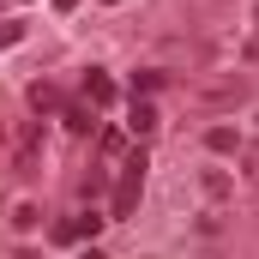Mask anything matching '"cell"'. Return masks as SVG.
<instances>
[{
  "mask_svg": "<svg viewBox=\"0 0 259 259\" xmlns=\"http://www.w3.org/2000/svg\"><path fill=\"white\" fill-rule=\"evenodd\" d=\"M84 103H91V109H109V103H115V78H109L103 66L84 72Z\"/></svg>",
  "mask_w": 259,
  "mask_h": 259,
  "instance_id": "1",
  "label": "cell"
},
{
  "mask_svg": "<svg viewBox=\"0 0 259 259\" xmlns=\"http://www.w3.org/2000/svg\"><path fill=\"white\" fill-rule=\"evenodd\" d=\"M61 115H66V133H78V139H91V133H97V115H91V103H66Z\"/></svg>",
  "mask_w": 259,
  "mask_h": 259,
  "instance_id": "2",
  "label": "cell"
},
{
  "mask_svg": "<svg viewBox=\"0 0 259 259\" xmlns=\"http://www.w3.org/2000/svg\"><path fill=\"white\" fill-rule=\"evenodd\" d=\"M127 84H133V97H151V91H163V84H169V72H157V66H145V72H133Z\"/></svg>",
  "mask_w": 259,
  "mask_h": 259,
  "instance_id": "3",
  "label": "cell"
},
{
  "mask_svg": "<svg viewBox=\"0 0 259 259\" xmlns=\"http://www.w3.org/2000/svg\"><path fill=\"white\" fill-rule=\"evenodd\" d=\"M205 145H211L217 157H229V151L241 145V133H235V127H211V133H205Z\"/></svg>",
  "mask_w": 259,
  "mask_h": 259,
  "instance_id": "4",
  "label": "cell"
},
{
  "mask_svg": "<svg viewBox=\"0 0 259 259\" xmlns=\"http://www.w3.org/2000/svg\"><path fill=\"white\" fill-rule=\"evenodd\" d=\"M139 211V181H121L115 187V217H133Z\"/></svg>",
  "mask_w": 259,
  "mask_h": 259,
  "instance_id": "5",
  "label": "cell"
},
{
  "mask_svg": "<svg viewBox=\"0 0 259 259\" xmlns=\"http://www.w3.org/2000/svg\"><path fill=\"white\" fill-rule=\"evenodd\" d=\"M127 121H133V133H151V127H157V109H151V103L139 97V103L127 109Z\"/></svg>",
  "mask_w": 259,
  "mask_h": 259,
  "instance_id": "6",
  "label": "cell"
},
{
  "mask_svg": "<svg viewBox=\"0 0 259 259\" xmlns=\"http://www.w3.org/2000/svg\"><path fill=\"white\" fill-rule=\"evenodd\" d=\"M30 109H42V115L61 109V91H55V84H30Z\"/></svg>",
  "mask_w": 259,
  "mask_h": 259,
  "instance_id": "7",
  "label": "cell"
},
{
  "mask_svg": "<svg viewBox=\"0 0 259 259\" xmlns=\"http://www.w3.org/2000/svg\"><path fill=\"white\" fill-rule=\"evenodd\" d=\"M97 229H103V217H97V211H78V217H72V235H78V241H91Z\"/></svg>",
  "mask_w": 259,
  "mask_h": 259,
  "instance_id": "8",
  "label": "cell"
},
{
  "mask_svg": "<svg viewBox=\"0 0 259 259\" xmlns=\"http://www.w3.org/2000/svg\"><path fill=\"white\" fill-rule=\"evenodd\" d=\"M145 163H151L145 151H127V169H121V181H145Z\"/></svg>",
  "mask_w": 259,
  "mask_h": 259,
  "instance_id": "9",
  "label": "cell"
},
{
  "mask_svg": "<svg viewBox=\"0 0 259 259\" xmlns=\"http://www.w3.org/2000/svg\"><path fill=\"white\" fill-rule=\"evenodd\" d=\"M205 181V199H229V175H199Z\"/></svg>",
  "mask_w": 259,
  "mask_h": 259,
  "instance_id": "10",
  "label": "cell"
},
{
  "mask_svg": "<svg viewBox=\"0 0 259 259\" xmlns=\"http://www.w3.org/2000/svg\"><path fill=\"white\" fill-rule=\"evenodd\" d=\"M97 133H103V151H109V157H121V151H127V145H121V133H115V127H97Z\"/></svg>",
  "mask_w": 259,
  "mask_h": 259,
  "instance_id": "11",
  "label": "cell"
},
{
  "mask_svg": "<svg viewBox=\"0 0 259 259\" xmlns=\"http://www.w3.org/2000/svg\"><path fill=\"white\" fill-rule=\"evenodd\" d=\"M18 36H24V30H18V24H12V18H0V49H12V42H18Z\"/></svg>",
  "mask_w": 259,
  "mask_h": 259,
  "instance_id": "12",
  "label": "cell"
},
{
  "mask_svg": "<svg viewBox=\"0 0 259 259\" xmlns=\"http://www.w3.org/2000/svg\"><path fill=\"white\" fill-rule=\"evenodd\" d=\"M72 6H78V0H55V12H72Z\"/></svg>",
  "mask_w": 259,
  "mask_h": 259,
  "instance_id": "13",
  "label": "cell"
},
{
  "mask_svg": "<svg viewBox=\"0 0 259 259\" xmlns=\"http://www.w3.org/2000/svg\"><path fill=\"white\" fill-rule=\"evenodd\" d=\"M18 259H42V253H30V247H24V253H18Z\"/></svg>",
  "mask_w": 259,
  "mask_h": 259,
  "instance_id": "14",
  "label": "cell"
},
{
  "mask_svg": "<svg viewBox=\"0 0 259 259\" xmlns=\"http://www.w3.org/2000/svg\"><path fill=\"white\" fill-rule=\"evenodd\" d=\"M109 6H115V0H109Z\"/></svg>",
  "mask_w": 259,
  "mask_h": 259,
  "instance_id": "15",
  "label": "cell"
},
{
  "mask_svg": "<svg viewBox=\"0 0 259 259\" xmlns=\"http://www.w3.org/2000/svg\"><path fill=\"white\" fill-rule=\"evenodd\" d=\"M91 259H97V253H91Z\"/></svg>",
  "mask_w": 259,
  "mask_h": 259,
  "instance_id": "16",
  "label": "cell"
}]
</instances>
